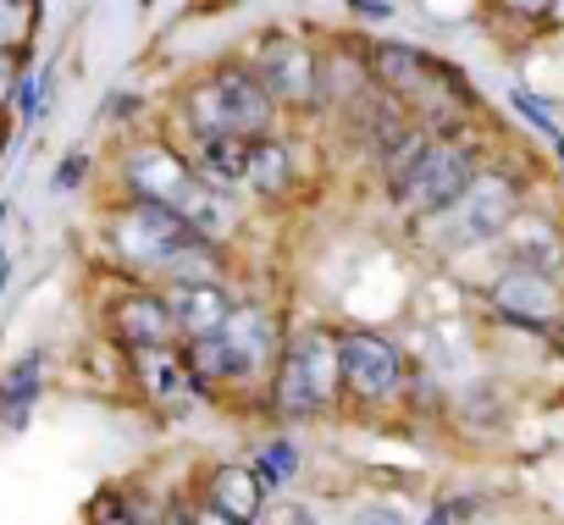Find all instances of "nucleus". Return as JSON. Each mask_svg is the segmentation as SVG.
<instances>
[{
	"instance_id": "nucleus-4",
	"label": "nucleus",
	"mask_w": 564,
	"mask_h": 525,
	"mask_svg": "<svg viewBox=\"0 0 564 525\" xmlns=\"http://www.w3.org/2000/svg\"><path fill=\"white\" fill-rule=\"evenodd\" d=\"M338 376H344L349 393H360V398H388V393H399V382H404V360H399V349H393L388 338H377V332H349V338H338Z\"/></svg>"
},
{
	"instance_id": "nucleus-22",
	"label": "nucleus",
	"mask_w": 564,
	"mask_h": 525,
	"mask_svg": "<svg viewBox=\"0 0 564 525\" xmlns=\"http://www.w3.org/2000/svg\"><path fill=\"white\" fill-rule=\"evenodd\" d=\"M183 365H188V376H199V382H232V376H249V365L221 343V332H216V338H194L188 354H183Z\"/></svg>"
},
{
	"instance_id": "nucleus-19",
	"label": "nucleus",
	"mask_w": 564,
	"mask_h": 525,
	"mask_svg": "<svg viewBox=\"0 0 564 525\" xmlns=\"http://www.w3.org/2000/svg\"><path fill=\"white\" fill-rule=\"evenodd\" d=\"M133 360H139V376H144V387H150L161 404H177V398L194 387L188 365H183L172 349H144V354H133Z\"/></svg>"
},
{
	"instance_id": "nucleus-9",
	"label": "nucleus",
	"mask_w": 564,
	"mask_h": 525,
	"mask_svg": "<svg viewBox=\"0 0 564 525\" xmlns=\"http://www.w3.org/2000/svg\"><path fill=\"white\" fill-rule=\"evenodd\" d=\"M117 332H122V343H128L133 354H144V349H172V338H177V321H172L166 299L128 294V299L117 305Z\"/></svg>"
},
{
	"instance_id": "nucleus-18",
	"label": "nucleus",
	"mask_w": 564,
	"mask_h": 525,
	"mask_svg": "<svg viewBox=\"0 0 564 525\" xmlns=\"http://www.w3.org/2000/svg\"><path fill=\"white\" fill-rule=\"evenodd\" d=\"M509 254H514V272H542V277H547V272L558 266V232H553L542 216H531V221L514 227Z\"/></svg>"
},
{
	"instance_id": "nucleus-16",
	"label": "nucleus",
	"mask_w": 564,
	"mask_h": 525,
	"mask_svg": "<svg viewBox=\"0 0 564 525\" xmlns=\"http://www.w3.org/2000/svg\"><path fill=\"white\" fill-rule=\"evenodd\" d=\"M221 343L254 371L260 360H265V349L276 343V332H271V316L265 310H254V305H243V310H232L227 316V327H221Z\"/></svg>"
},
{
	"instance_id": "nucleus-10",
	"label": "nucleus",
	"mask_w": 564,
	"mask_h": 525,
	"mask_svg": "<svg viewBox=\"0 0 564 525\" xmlns=\"http://www.w3.org/2000/svg\"><path fill=\"white\" fill-rule=\"evenodd\" d=\"M188 177H194V172H188L172 150H139V155H128V183H133V194L150 199V205H172Z\"/></svg>"
},
{
	"instance_id": "nucleus-30",
	"label": "nucleus",
	"mask_w": 564,
	"mask_h": 525,
	"mask_svg": "<svg viewBox=\"0 0 564 525\" xmlns=\"http://www.w3.org/2000/svg\"><path fill=\"white\" fill-rule=\"evenodd\" d=\"M12 78H18L12 73V56H0V106H7V95H12Z\"/></svg>"
},
{
	"instance_id": "nucleus-15",
	"label": "nucleus",
	"mask_w": 564,
	"mask_h": 525,
	"mask_svg": "<svg viewBox=\"0 0 564 525\" xmlns=\"http://www.w3.org/2000/svg\"><path fill=\"white\" fill-rule=\"evenodd\" d=\"M243 183H249L260 199L289 194V183H294V161H289V150H282L276 139H254L249 155H243Z\"/></svg>"
},
{
	"instance_id": "nucleus-11",
	"label": "nucleus",
	"mask_w": 564,
	"mask_h": 525,
	"mask_svg": "<svg viewBox=\"0 0 564 525\" xmlns=\"http://www.w3.org/2000/svg\"><path fill=\"white\" fill-rule=\"evenodd\" d=\"M492 299H498V310L514 316V321H547V316L558 310V288H553V277H542V272H503V283L492 288Z\"/></svg>"
},
{
	"instance_id": "nucleus-26",
	"label": "nucleus",
	"mask_w": 564,
	"mask_h": 525,
	"mask_svg": "<svg viewBox=\"0 0 564 525\" xmlns=\"http://www.w3.org/2000/svg\"><path fill=\"white\" fill-rule=\"evenodd\" d=\"M95 525H155V519H150V508H144L139 497H117V492H106V497L95 503Z\"/></svg>"
},
{
	"instance_id": "nucleus-25",
	"label": "nucleus",
	"mask_w": 564,
	"mask_h": 525,
	"mask_svg": "<svg viewBox=\"0 0 564 525\" xmlns=\"http://www.w3.org/2000/svg\"><path fill=\"white\" fill-rule=\"evenodd\" d=\"M29 0H0V56H12L29 45Z\"/></svg>"
},
{
	"instance_id": "nucleus-14",
	"label": "nucleus",
	"mask_w": 564,
	"mask_h": 525,
	"mask_svg": "<svg viewBox=\"0 0 564 525\" xmlns=\"http://www.w3.org/2000/svg\"><path fill=\"white\" fill-rule=\"evenodd\" d=\"M260 481H254V470L249 464H221L216 470V481H210V503H216V514H227L232 525H249L254 514H260Z\"/></svg>"
},
{
	"instance_id": "nucleus-2",
	"label": "nucleus",
	"mask_w": 564,
	"mask_h": 525,
	"mask_svg": "<svg viewBox=\"0 0 564 525\" xmlns=\"http://www.w3.org/2000/svg\"><path fill=\"white\" fill-rule=\"evenodd\" d=\"M333 376H338V338H327V332H305V338L289 349V360H282V376H276V409H282V415H294V420L316 415V409L327 404Z\"/></svg>"
},
{
	"instance_id": "nucleus-12",
	"label": "nucleus",
	"mask_w": 564,
	"mask_h": 525,
	"mask_svg": "<svg viewBox=\"0 0 564 525\" xmlns=\"http://www.w3.org/2000/svg\"><path fill=\"white\" fill-rule=\"evenodd\" d=\"M194 238H205V243H216L227 227H232V210H227V199L216 194V188H205L199 177H188L183 188H177V199L166 205Z\"/></svg>"
},
{
	"instance_id": "nucleus-7",
	"label": "nucleus",
	"mask_w": 564,
	"mask_h": 525,
	"mask_svg": "<svg viewBox=\"0 0 564 525\" xmlns=\"http://www.w3.org/2000/svg\"><path fill=\"white\" fill-rule=\"evenodd\" d=\"M514 221V183L509 177H498V172H476V183L465 188V199H459V227H465V238H498L503 227Z\"/></svg>"
},
{
	"instance_id": "nucleus-3",
	"label": "nucleus",
	"mask_w": 564,
	"mask_h": 525,
	"mask_svg": "<svg viewBox=\"0 0 564 525\" xmlns=\"http://www.w3.org/2000/svg\"><path fill=\"white\" fill-rule=\"evenodd\" d=\"M470 183H476L470 150H459V144H432L426 161L415 166V177L404 183L399 199H404L410 210H443V205H459Z\"/></svg>"
},
{
	"instance_id": "nucleus-24",
	"label": "nucleus",
	"mask_w": 564,
	"mask_h": 525,
	"mask_svg": "<svg viewBox=\"0 0 564 525\" xmlns=\"http://www.w3.org/2000/svg\"><path fill=\"white\" fill-rule=\"evenodd\" d=\"M254 481H260V492H276L282 481H294V470H300V453H294V442H271L254 464Z\"/></svg>"
},
{
	"instance_id": "nucleus-13",
	"label": "nucleus",
	"mask_w": 564,
	"mask_h": 525,
	"mask_svg": "<svg viewBox=\"0 0 564 525\" xmlns=\"http://www.w3.org/2000/svg\"><path fill=\"white\" fill-rule=\"evenodd\" d=\"M40 387H45V354H40V349H29L7 376H0V420H7L12 431H23V426H29V409H34Z\"/></svg>"
},
{
	"instance_id": "nucleus-28",
	"label": "nucleus",
	"mask_w": 564,
	"mask_h": 525,
	"mask_svg": "<svg viewBox=\"0 0 564 525\" xmlns=\"http://www.w3.org/2000/svg\"><path fill=\"white\" fill-rule=\"evenodd\" d=\"M84 161H89V155H84V150H73V161L56 172V188H62V194H67V188H78V177H84Z\"/></svg>"
},
{
	"instance_id": "nucleus-1",
	"label": "nucleus",
	"mask_w": 564,
	"mask_h": 525,
	"mask_svg": "<svg viewBox=\"0 0 564 525\" xmlns=\"http://www.w3.org/2000/svg\"><path fill=\"white\" fill-rule=\"evenodd\" d=\"M188 122L199 139H243V133H265L271 122V95L260 89V78L249 67H227L210 73L205 84L188 89Z\"/></svg>"
},
{
	"instance_id": "nucleus-5",
	"label": "nucleus",
	"mask_w": 564,
	"mask_h": 525,
	"mask_svg": "<svg viewBox=\"0 0 564 525\" xmlns=\"http://www.w3.org/2000/svg\"><path fill=\"white\" fill-rule=\"evenodd\" d=\"M188 238V227L166 210V205H150V199H133L117 221H111V243L128 254V260H144V266H161V260Z\"/></svg>"
},
{
	"instance_id": "nucleus-31",
	"label": "nucleus",
	"mask_w": 564,
	"mask_h": 525,
	"mask_svg": "<svg viewBox=\"0 0 564 525\" xmlns=\"http://www.w3.org/2000/svg\"><path fill=\"white\" fill-rule=\"evenodd\" d=\"M355 525H399V514H388V508H371V514H360Z\"/></svg>"
},
{
	"instance_id": "nucleus-6",
	"label": "nucleus",
	"mask_w": 564,
	"mask_h": 525,
	"mask_svg": "<svg viewBox=\"0 0 564 525\" xmlns=\"http://www.w3.org/2000/svg\"><path fill=\"white\" fill-rule=\"evenodd\" d=\"M249 73L260 78V89L271 95V106L276 100H305L316 89V62H311V51L300 40H265L260 45V62Z\"/></svg>"
},
{
	"instance_id": "nucleus-27",
	"label": "nucleus",
	"mask_w": 564,
	"mask_h": 525,
	"mask_svg": "<svg viewBox=\"0 0 564 525\" xmlns=\"http://www.w3.org/2000/svg\"><path fill=\"white\" fill-rule=\"evenodd\" d=\"M470 514H476V497H448V503L432 508L426 525H459V519H470Z\"/></svg>"
},
{
	"instance_id": "nucleus-23",
	"label": "nucleus",
	"mask_w": 564,
	"mask_h": 525,
	"mask_svg": "<svg viewBox=\"0 0 564 525\" xmlns=\"http://www.w3.org/2000/svg\"><path fill=\"white\" fill-rule=\"evenodd\" d=\"M161 266H166L177 283H216V254H210V243H205V238H194V232H188V238L161 260Z\"/></svg>"
},
{
	"instance_id": "nucleus-21",
	"label": "nucleus",
	"mask_w": 564,
	"mask_h": 525,
	"mask_svg": "<svg viewBox=\"0 0 564 525\" xmlns=\"http://www.w3.org/2000/svg\"><path fill=\"white\" fill-rule=\"evenodd\" d=\"M426 150H432V133H426V128H404L393 144H382V172H388L393 199L404 194V183L415 177V166L426 161Z\"/></svg>"
},
{
	"instance_id": "nucleus-29",
	"label": "nucleus",
	"mask_w": 564,
	"mask_h": 525,
	"mask_svg": "<svg viewBox=\"0 0 564 525\" xmlns=\"http://www.w3.org/2000/svg\"><path fill=\"white\" fill-rule=\"evenodd\" d=\"M514 106H520V111H525V117H531V122H536L542 133H553V117H547V111H542V106H536L531 95H514Z\"/></svg>"
},
{
	"instance_id": "nucleus-17",
	"label": "nucleus",
	"mask_w": 564,
	"mask_h": 525,
	"mask_svg": "<svg viewBox=\"0 0 564 525\" xmlns=\"http://www.w3.org/2000/svg\"><path fill=\"white\" fill-rule=\"evenodd\" d=\"M243 155H249V144L243 139H199V161H194V177L205 183V188H232V183H243Z\"/></svg>"
},
{
	"instance_id": "nucleus-20",
	"label": "nucleus",
	"mask_w": 564,
	"mask_h": 525,
	"mask_svg": "<svg viewBox=\"0 0 564 525\" xmlns=\"http://www.w3.org/2000/svg\"><path fill=\"white\" fill-rule=\"evenodd\" d=\"M371 62H377V78H382L388 89H399V95H410L415 84L432 78V62H426L421 51H410V45H377Z\"/></svg>"
},
{
	"instance_id": "nucleus-8",
	"label": "nucleus",
	"mask_w": 564,
	"mask_h": 525,
	"mask_svg": "<svg viewBox=\"0 0 564 525\" xmlns=\"http://www.w3.org/2000/svg\"><path fill=\"white\" fill-rule=\"evenodd\" d=\"M166 310H172L177 332H188V343H194V338H216V332L227 327V316H232L221 283H172Z\"/></svg>"
}]
</instances>
